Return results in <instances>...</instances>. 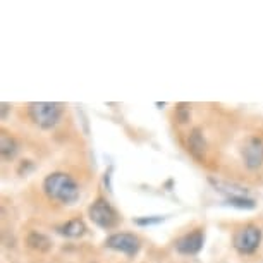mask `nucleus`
Returning <instances> with one entry per match:
<instances>
[{
    "instance_id": "obj_1",
    "label": "nucleus",
    "mask_w": 263,
    "mask_h": 263,
    "mask_svg": "<svg viewBox=\"0 0 263 263\" xmlns=\"http://www.w3.org/2000/svg\"><path fill=\"white\" fill-rule=\"evenodd\" d=\"M43 190L48 198L61 201L64 205H74L79 200L78 182L64 172H53L47 176L43 181Z\"/></svg>"
},
{
    "instance_id": "obj_2",
    "label": "nucleus",
    "mask_w": 263,
    "mask_h": 263,
    "mask_svg": "<svg viewBox=\"0 0 263 263\" xmlns=\"http://www.w3.org/2000/svg\"><path fill=\"white\" fill-rule=\"evenodd\" d=\"M28 110L33 122L42 129H52L53 126H57L62 116L61 103L55 102H33L29 103Z\"/></svg>"
},
{
    "instance_id": "obj_3",
    "label": "nucleus",
    "mask_w": 263,
    "mask_h": 263,
    "mask_svg": "<svg viewBox=\"0 0 263 263\" xmlns=\"http://www.w3.org/2000/svg\"><path fill=\"white\" fill-rule=\"evenodd\" d=\"M90 218L93 224H97L102 229H112L117 226V212L107 200H97L90 206Z\"/></svg>"
},
{
    "instance_id": "obj_4",
    "label": "nucleus",
    "mask_w": 263,
    "mask_h": 263,
    "mask_svg": "<svg viewBox=\"0 0 263 263\" xmlns=\"http://www.w3.org/2000/svg\"><path fill=\"white\" fill-rule=\"evenodd\" d=\"M261 241V231L256 226H246L234 236V248L242 255H251L256 251Z\"/></svg>"
},
{
    "instance_id": "obj_5",
    "label": "nucleus",
    "mask_w": 263,
    "mask_h": 263,
    "mask_svg": "<svg viewBox=\"0 0 263 263\" xmlns=\"http://www.w3.org/2000/svg\"><path fill=\"white\" fill-rule=\"evenodd\" d=\"M105 246L110 248L114 251L124 253L127 256H135L140 251V239L135 234H127V232H119V234H112L107 237Z\"/></svg>"
},
{
    "instance_id": "obj_6",
    "label": "nucleus",
    "mask_w": 263,
    "mask_h": 263,
    "mask_svg": "<svg viewBox=\"0 0 263 263\" xmlns=\"http://www.w3.org/2000/svg\"><path fill=\"white\" fill-rule=\"evenodd\" d=\"M242 160L248 168H258L263 165V140L258 136L248 138L242 146Z\"/></svg>"
},
{
    "instance_id": "obj_7",
    "label": "nucleus",
    "mask_w": 263,
    "mask_h": 263,
    "mask_svg": "<svg viewBox=\"0 0 263 263\" xmlns=\"http://www.w3.org/2000/svg\"><path fill=\"white\" fill-rule=\"evenodd\" d=\"M203 242H205V234L201 229H196L190 232V234L182 236L179 241L176 242V250L181 255H196L201 251Z\"/></svg>"
},
{
    "instance_id": "obj_8",
    "label": "nucleus",
    "mask_w": 263,
    "mask_h": 263,
    "mask_svg": "<svg viewBox=\"0 0 263 263\" xmlns=\"http://www.w3.org/2000/svg\"><path fill=\"white\" fill-rule=\"evenodd\" d=\"M84 231H86V226H84L83 220H79V218H72V220L66 222L64 226L57 227V232L66 237H79L84 234Z\"/></svg>"
},
{
    "instance_id": "obj_9",
    "label": "nucleus",
    "mask_w": 263,
    "mask_h": 263,
    "mask_svg": "<svg viewBox=\"0 0 263 263\" xmlns=\"http://www.w3.org/2000/svg\"><path fill=\"white\" fill-rule=\"evenodd\" d=\"M187 146H190V152L196 158L203 157V153H205V148H206V143H205V138H203L200 129H193V131H191L190 140H187Z\"/></svg>"
},
{
    "instance_id": "obj_10",
    "label": "nucleus",
    "mask_w": 263,
    "mask_h": 263,
    "mask_svg": "<svg viewBox=\"0 0 263 263\" xmlns=\"http://www.w3.org/2000/svg\"><path fill=\"white\" fill-rule=\"evenodd\" d=\"M17 143L12 136H9L7 133H2L0 136V153H2L4 160H12L17 153Z\"/></svg>"
},
{
    "instance_id": "obj_11",
    "label": "nucleus",
    "mask_w": 263,
    "mask_h": 263,
    "mask_svg": "<svg viewBox=\"0 0 263 263\" xmlns=\"http://www.w3.org/2000/svg\"><path fill=\"white\" fill-rule=\"evenodd\" d=\"M26 242H28V246L31 248V250L40 251V253L48 251V250H50V246H52L50 239H48L45 234H42V232H31V234L28 236Z\"/></svg>"
},
{
    "instance_id": "obj_12",
    "label": "nucleus",
    "mask_w": 263,
    "mask_h": 263,
    "mask_svg": "<svg viewBox=\"0 0 263 263\" xmlns=\"http://www.w3.org/2000/svg\"><path fill=\"white\" fill-rule=\"evenodd\" d=\"M160 222H163V217H141V218H136L135 220V224L136 226H141V227H145V226H155V224H160Z\"/></svg>"
},
{
    "instance_id": "obj_13",
    "label": "nucleus",
    "mask_w": 263,
    "mask_h": 263,
    "mask_svg": "<svg viewBox=\"0 0 263 263\" xmlns=\"http://www.w3.org/2000/svg\"><path fill=\"white\" fill-rule=\"evenodd\" d=\"M177 119L181 122H186L190 119V108H187V105H179V108H177Z\"/></svg>"
}]
</instances>
